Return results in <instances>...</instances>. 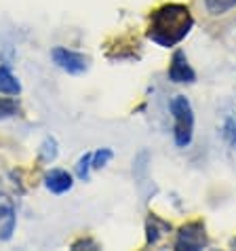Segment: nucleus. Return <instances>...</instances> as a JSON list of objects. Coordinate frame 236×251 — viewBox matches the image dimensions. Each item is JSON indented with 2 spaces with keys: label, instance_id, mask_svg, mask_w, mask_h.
<instances>
[{
  "label": "nucleus",
  "instance_id": "1",
  "mask_svg": "<svg viewBox=\"0 0 236 251\" xmlns=\"http://www.w3.org/2000/svg\"><path fill=\"white\" fill-rule=\"evenodd\" d=\"M192 25L194 17L188 6L179 2H166L150 13V25L145 36L158 47L171 49L188 36Z\"/></svg>",
  "mask_w": 236,
  "mask_h": 251
},
{
  "label": "nucleus",
  "instance_id": "2",
  "mask_svg": "<svg viewBox=\"0 0 236 251\" xmlns=\"http://www.w3.org/2000/svg\"><path fill=\"white\" fill-rule=\"evenodd\" d=\"M171 114H173V135H175V144L179 148H186L192 142L194 135V110L188 97L175 95L171 101Z\"/></svg>",
  "mask_w": 236,
  "mask_h": 251
},
{
  "label": "nucleus",
  "instance_id": "3",
  "mask_svg": "<svg viewBox=\"0 0 236 251\" xmlns=\"http://www.w3.org/2000/svg\"><path fill=\"white\" fill-rule=\"evenodd\" d=\"M51 57L55 61V66L61 68L68 74H74V76L85 74L89 66H91V59H89L85 53L72 51V49H66V47H55L51 51Z\"/></svg>",
  "mask_w": 236,
  "mask_h": 251
},
{
  "label": "nucleus",
  "instance_id": "4",
  "mask_svg": "<svg viewBox=\"0 0 236 251\" xmlns=\"http://www.w3.org/2000/svg\"><path fill=\"white\" fill-rule=\"evenodd\" d=\"M209 245V236L203 222H190L179 228L177 239H175V249H186V251H200Z\"/></svg>",
  "mask_w": 236,
  "mask_h": 251
},
{
  "label": "nucleus",
  "instance_id": "5",
  "mask_svg": "<svg viewBox=\"0 0 236 251\" xmlns=\"http://www.w3.org/2000/svg\"><path fill=\"white\" fill-rule=\"evenodd\" d=\"M17 226V209L15 201L9 194L0 192V241H11Z\"/></svg>",
  "mask_w": 236,
  "mask_h": 251
},
{
  "label": "nucleus",
  "instance_id": "6",
  "mask_svg": "<svg viewBox=\"0 0 236 251\" xmlns=\"http://www.w3.org/2000/svg\"><path fill=\"white\" fill-rule=\"evenodd\" d=\"M169 80L175 82V85H192V82L196 80V72H194L192 66L188 64V57H186V53L182 49L173 53V57H171Z\"/></svg>",
  "mask_w": 236,
  "mask_h": 251
},
{
  "label": "nucleus",
  "instance_id": "7",
  "mask_svg": "<svg viewBox=\"0 0 236 251\" xmlns=\"http://www.w3.org/2000/svg\"><path fill=\"white\" fill-rule=\"evenodd\" d=\"M45 186H47V190L53 194H66L68 190H72L74 177L64 169H51L45 176Z\"/></svg>",
  "mask_w": 236,
  "mask_h": 251
},
{
  "label": "nucleus",
  "instance_id": "8",
  "mask_svg": "<svg viewBox=\"0 0 236 251\" xmlns=\"http://www.w3.org/2000/svg\"><path fill=\"white\" fill-rule=\"evenodd\" d=\"M171 230V224L169 222H165L161 220L158 215L152 213L148 222H145V232H148V245H154V243H158V239L165 234V232H169Z\"/></svg>",
  "mask_w": 236,
  "mask_h": 251
},
{
  "label": "nucleus",
  "instance_id": "9",
  "mask_svg": "<svg viewBox=\"0 0 236 251\" xmlns=\"http://www.w3.org/2000/svg\"><path fill=\"white\" fill-rule=\"evenodd\" d=\"M0 93L13 95V97L22 93V82L15 78V74H13L6 66H0Z\"/></svg>",
  "mask_w": 236,
  "mask_h": 251
},
{
  "label": "nucleus",
  "instance_id": "10",
  "mask_svg": "<svg viewBox=\"0 0 236 251\" xmlns=\"http://www.w3.org/2000/svg\"><path fill=\"white\" fill-rule=\"evenodd\" d=\"M234 6H236V0H205V9L213 17L226 15V13L232 11Z\"/></svg>",
  "mask_w": 236,
  "mask_h": 251
},
{
  "label": "nucleus",
  "instance_id": "11",
  "mask_svg": "<svg viewBox=\"0 0 236 251\" xmlns=\"http://www.w3.org/2000/svg\"><path fill=\"white\" fill-rule=\"evenodd\" d=\"M57 142H55V137H45V142L40 144L38 148V156L43 163H53L55 158H57Z\"/></svg>",
  "mask_w": 236,
  "mask_h": 251
},
{
  "label": "nucleus",
  "instance_id": "12",
  "mask_svg": "<svg viewBox=\"0 0 236 251\" xmlns=\"http://www.w3.org/2000/svg\"><path fill=\"white\" fill-rule=\"evenodd\" d=\"M91 169H93V152H85V154L78 158V163H76V176H78V179H82V182H87Z\"/></svg>",
  "mask_w": 236,
  "mask_h": 251
},
{
  "label": "nucleus",
  "instance_id": "13",
  "mask_svg": "<svg viewBox=\"0 0 236 251\" xmlns=\"http://www.w3.org/2000/svg\"><path fill=\"white\" fill-rule=\"evenodd\" d=\"M221 135L228 144H230V148L236 152V114H230L224 121V127H221Z\"/></svg>",
  "mask_w": 236,
  "mask_h": 251
},
{
  "label": "nucleus",
  "instance_id": "14",
  "mask_svg": "<svg viewBox=\"0 0 236 251\" xmlns=\"http://www.w3.org/2000/svg\"><path fill=\"white\" fill-rule=\"evenodd\" d=\"M17 101L13 100V95L11 97H0V121L2 118H11V116H15L17 114Z\"/></svg>",
  "mask_w": 236,
  "mask_h": 251
},
{
  "label": "nucleus",
  "instance_id": "15",
  "mask_svg": "<svg viewBox=\"0 0 236 251\" xmlns=\"http://www.w3.org/2000/svg\"><path fill=\"white\" fill-rule=\"evenodd\" d=\"M112 156H114V152L110 148H101V150L93 152V169H103V167L112 160Z\"/></svg>",
  "mask_w": 236,
  "mask_h": 251
},
{
  "label": "nucleus",
  "instance_id": "16",
  "mask_svg": "<svg viewBox=\"0 0 236 251\" xmlns=\"http://www.w3.org/2000/svg\"><path fill=\"white\" fill-rule=\"evenodd\" d=\"M99 249V245H97L95 241H91V239H80V241H76L74 245H72V249Z\"/></svg>",
  "mask_w": 236,
  "mask_h": 251
},
{
  "label": "nucleus",
  "instance_id": "17",
  "mask_svg": "<svg viewBox=\"0 0 236 251\" xmlns=\"http://www.w3.org/2000/svg\"><path fill=\"white\" fill-rule=\"evenodd\" d=\"M232 247H236V239H234V241H232Z\"/></svg>",
  "mask_w": 236,
  "mask_h": 251
}]
</instances>
